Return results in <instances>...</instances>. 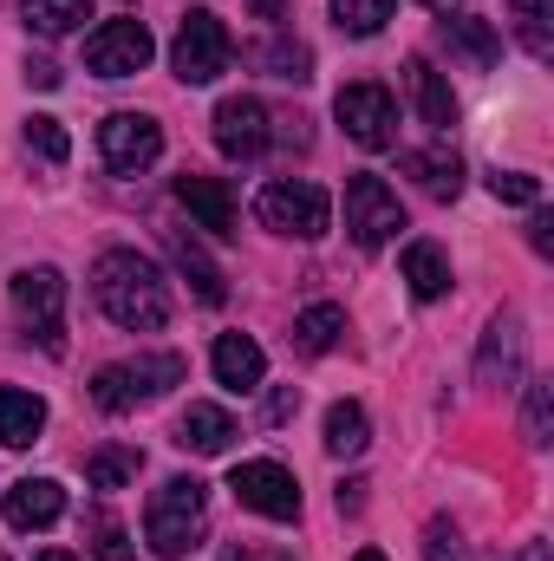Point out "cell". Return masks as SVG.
I'll use <instances>...</instances> for the list:
<instances>
[{
    "label": "cell",
    "mask_w": 554,
    "mask_h": 561,
    "mask_svg": "<svg viewBox=\"0 0 554 561\" xmlns=\"http://www.w3.org/2000/svg\"><path fill=\"white\" fill-rule=\"evenodd\" d=\"M92 294L105 307L112 327L125 333H157L170 320V287H163V268L138 255V249H105L99 268H92Z\"/></svg>",
    "instance_id": "1"
},
{
    "label": "cell",
    "mask_w": 554,
    "mask_h": 561,
    "mask_svg": "<svg viewBox=\"0 0 554 561\" xmlns=\"http://www.w3.org/2000/svg\"><path fill=\"white\" fill-rule=\"evenodd\" d=\"M203 536H209V490H203L196 477L157 483V496H150V510H143V542L163 561H183V556L203 549Z\"/></svg>",
    "instance_id": "2"
},
{
    "label": "cell",
    "mask_w": 554,
    "mask_h": 561,
    "mask_svg": "<svg viewBox=\"0 0 554 561\" xmlns=\"http://www.w3.org/2000/svg\"><path fill=\"white\" fill-rule=\"evenodd\" d=\"M229 59H235V39H229L222 13L189 7L183 26H176V39H170V66H176V79H183V85H216V79L229 72Z\"/></svg>",
    "instance_id": "3"
},
{
    "label": "cell",
    "mask_w": 554,
    "mask_h": 561,
    "mask_svg": "<svg viewBox=\"0 0 554 561\" xmlns=\"http://www.w3.org/2000/svg\"><path fill=\"white\" fill-rule=\"evenodd\" d=\"M255 216H262V229H275V236L320 242V236L333 229V196H326L320 183H307V176H280V183H268V190L255 196Z\"/></svg>",
    "instance_id": "4"
},
{
    "label": "cell",
    "mask_w": 554,
    "mask_h": 561,
    "mask_svg": "<svg viewBox=\"0 0 554 561\" xmlns=\"http://www.w3.org/2000/svg\"><path fill=\"white\" fill-rule=\"evenodd\" d=\"M333 118L346 125V138L359 150H392L399 144V99L379 85V79H359L333 99Z\"/></svg>",
    "instance_id": "5"
},
{
    "label": "cell",
    "mask_w": 554,
    "mask_h": 561,
    "mask_svg": "<svg viewBox=\"0 0 554 561\" xmlns=\"http://www.w3.org/2000/svg\"><path fill=\"white\" fill-rule=\"evenodd\" d=\"M229 490H235L242 510H255V516H268V523H293V516H300V483H293V470L275 463V457L235 463V470H229Z\"/></svg>",
    "instance_id": "6"
},
{
    "label": "cell",
    "mask_w": 554,
    "mask_h": 561,
    "mask_svg": "<svg viewBox=\"0 0 554 561\" xmlns=\"http://www.w3.org/2000/svg\"><path fill=\"white\" fill-rule=\"evenodd\" d=\"M346 229L359 249H385L399 229H405V203L385 176H353L346 183Z\"/></svg>",
    "instance_id": "7"
},
{
    "label": "cell",
    "mask_w": 554,
    "mask_h": 561,
    "mask_svg": "<svg viewBox=\"0 0 554 561\" xmlns=\"http://www.w3.org/2000/svg\"><path fill=\"white\" fill-rule=\"evenodd\" d=\"M157 59V39H150V26L143 20H105V26H92L85 33V66L99 72V79H131Z\"/></svg>",
    "instance_id": "8"
},
{
    "label": "cell",
    "mask_w": 554,
    "mask_h": 561,
    "mask_svg": "<svg viewBox=\"0 0 554 561\" xmlns=\"http://www.w3.org/2000/svg\"><path fill=\"white\" fill-rule=\"evenodd\" d=\"M99 157H105V170L138 176V170H150V163L163 157V125L143 118V112H112V118L99 125Z\"/></svg>",
    "instance_id": "9"
},
{
    "label": "cell",
    "mask_w": 554,
    "mask_h": 561,
    "mask_svg": "<svg viewBox=\"0 0 554 561\" xmlns=\"http://www.w3.org/2000/svg\"><path fill=\"white\" fill-rule=\"evenodd\" d=\"M13 307L26 313V327L39 333V346L46 353H59L66 340V280H59V268H20L13 275Z\"/></svg>",
    "instance_id": "10"
},
{
    "label": "cell",
    "mask_w": 554,
    "mask_h": 561,
    "mask_svg": "<svg viewBox=\"0 0 554 561\" xmlns=\"http://www.w3.org/2000/svg\"><path fill=\"white\" fill-rule=\"evenodd\" d=\"M209 125H216V150H222V157H235V163H255V157L268 150V138H275V131H268V105H262V99H249V92L222 99Z\"/></svg>",
    "instance_id": "11"
},
{
    "label": "cell",
    "mask_w": 554,
    "mask_h": 561,
    "mask_svg": "<svg viewBox=\"0 0 554 561\" xmlns=\"http://www.w3.org/2000/svg\"><path fill=\"white\" fill-rule=\"evenodd\" d=\"M176 203L189 209V222L196 229H209V236H235V190L222 183V176H176Z\"/></svg>",
    "instance_id": "12"
},
{
    "label": "cell",
    "mask_w": 554,
    "mask_h": 561,
    "mask_svg": "<svg viewBox=\"0 0 554 561\" xmlns=\"http://www.w3.org/2000/svg\"><path fill=\"white\" fill-rule=\"evenodd\" d=\"M209 373H216L222 392H255V386L268 379V353H262L249 333H222V340L209 346Z\"/></svg>",
    "instance_id": "13"
},
{
    "label": "cell",
    "mask_w": 554,
    "mask_h": 561,
    "mask_svg": "<svg viewBox=\"0 0 554 561\" xmlns=\"http://www.w3.org/2000/svg\"><path fill=\"white\" fill-rule=\"evenodd\" d=\"M0 510H7V529H53L66 516V490L53 477H20Z\"/></svg>",
    "instance_id": "14"
},
{
    "label": "cell",
    "mask_w": 554,
    "mask_h": 561,
    "mask_svg": "<svg viewBox=\"0 0 554 561\" xmlns=\"http://www.w3.org/2000/svg\"><path fill=\"white\" fill-rule=\"evenodd\" d=\"M39 431H46V399L26 386H0V444L26 450V444H39Z\"/></svg>",
    "instance_id": "15"
},
{
    "label": "cell",
    "mask_w": 554,
    "mask_h": 561,
    "mask_svg": "<svg viewBox=\"0 0 554 561\" xmlns=\"http://www.w3.org/2000/svg\"><path fill=\"white\" fill-rule=\"evenodd\" d=\"M235 437H242V431H235V419H229L222 405H189V412L176 419V444L196 450V457H222Z\"/></svg>",
    "instance_id": "16"
},
{
    "label": "cell",
    "mask_w": 554,
    "mask_h": 561,
    "mask_svg": "<svg viewBox=\"0 0 554 561\" xmlns=\"http://www.w3.org/2000/svg\"><path fill=\"white\" fill-rule=\"evenodd\" d=\"M516 366H522V327H516V313H496L489 320V333H483V359H476V379L483 386H509L516 379Z\"/></svg>",
    "instance_id": "17"
},
{
    "label": "cell",
    "mask_w": 554,
    "mask_h": 561,
    "mask_svg": "<svg viewBox=\"0 0 554 561\" xmlns=\"http://www.w3.org/2000/svg\"><path fill=\"white\" fill-rule=\"evenodd\" d=\"M170 262H176V275L196 287V300H203V307H222V300H229V280H222V268H216V262L203 255V242H189L183 229L170 236Z\"/></svg>",
    "instance_id": "18"
},
{
    "label": "cell",
    "mask_w": 554,
    "mask_h": 561,
    "mask_svg": "<svg viewBox=\"0 0 554 561\" xmlns=\"http://www.w3.org/2000/svg\"><path fill=\"white\" fill-rule=\"evenodd\" d=\"M405 72H412V99H417V118H424L430 131H450V125H457V92L443 85V72H437L430 59H412Z\"/></svg>",
    "instance_id": "19"
},
{
    "label": "cell",
    "mask_w": 554,
    "mask_h": 561,
    "mask_svg": "<svg viewBox=\"0 0 554 561\" xmlns=\"http://www.w3.org/2000/svg\"><path fill=\"white\" fill-rule=\"evenodd\" d=\"M405 176H417L430 196H457L463 190V157L457 150H443V144H430V150H405Z\"/></svg>",
    "instance_id": "20"
},
{
    "label": "cell",
    "mask_w": 554,
    "mask_h": 561,
    "mask_svg": "<svg viewBox=\"0 0 554 561\" xmlns=\"http://www.w3.org/2000/svg\"><path fill=\"white\" fill-rule=\"evenodd\" d=\"M399 268H405V280H412L417 300H443V294H450V255H443L437 242H412Z\"/></svg>",
    "instance_id": "21"
},
{
    "label": "cell",
    "mask_w": 554,
    "mask_h": 561,
    "mask_svg": "<svg viewBox=\"0 0 554 561\" xmlns=\"http://www.w3.org/2000/svg\"><path fill=\"white\" fill-rule=\"evenodd\" d=\"M443 39H450L470 66H496V59H503V39H496L483 20H470V13H443Z\"/></svg>",
    "instance_id": "22"
},
{
    "label": "cell",
    "mask_w": 554,
    "mask_h": 561,
    "mask_svg": "<svg viewBox=\"0 0 554 561\" xmlns=\"http://www.w3.org/2000/svg\"><path fill=\"white\" fill-rule=\"evenodd\" d=\"M366 444H372V424H366V405H353V399L326 405V450H333V457H359Z\"/></svg>",
    "instance_id": "23"
},
{
    "label": "cell",
    "mask_w": 554,
    "mask_h": 561,
    "mask_svg": "<svg viewBox=\"0 0 554 561\" xmlns=\"http://www.w3.org/2000/svg\"><path fill=\"white\" fill-rule=\"evenodd\" d=\"M339 333H346V307H333V300H320V307H307L293 320V346L300 353H333Z\"/></svg>",
    "instance_id": "24"
},
{
    "label": "cell",
    "mask_w": 554,
    "mask_h": 561,
    "mask_svg": "<svg viewBox=\"0 0 554 561\" xmlns=\"http://www.w3.org/2000/svg\"><path fill=\"white\" fill-rule=\"evenodd\" d=\"M92 20V0H26V26L59 39V33H79Z\"/></svg>",
    "instance_id": "25"
},
{
    "label": "cell",
    "mask_w": 554,
    "mask_h": 561,
    "mask_svg": "<svg viewBox=\"0 0 554 561\" xmlns=\"http://www.w3.org/2000/svg\"><path fill=\"white\" fill-rule=\"evenodd\" d=\"M92 405H99V412H112V419H118V412H138V405H143L138 373H131V366H105V373L92 379Z\"/></svg>",
    "instance_id": "26"
},
{
    "label": "cell",
    "mask_w": 554,
    "mask_h": 561,
    "mask_svg": "<svg viewBox=\"0 0 554 561\" xmlns=\"http://www.w3.org/2000/svg\"><path fill=\"white\" fill-rule=\"evenodd\" d=\"M138 450H125V444H105V450H92L85 457V477H92V490H125L131 477H138Z\"/></svg>",
    "instance_id": "27"
},
{
    "label": "cell",
    "mask_w": 554,
    "mask_h": 561,
    "mask_svg": "<svg viewBox=\"0 0 554 561\" xmlns=\"http://www.w3.org/2000/svg\"><path fill=\"white\" fill-rule=\"evenodd\" d=\"M399 13V0H333V20H339V33H353V39H372L385 20Z\"/></svg>",
    "instance_id": "28"
},
{
    "label": "cell",
    "mask_w": 554,
    "mask_h": 561,
    "mask_svg": "<svg viewBox=\"0 0 554 561\" xmlns=\"http://www.w3.org/2000/svg\"><path fill=\"white\" fill-rule=\"evenodd\" d=\"M131 373H138V386H143V399H163L170 386H183V353H150V359H131Z\"/></svg>",
    "instance_id": "29"
},
{
    "label": "cell",
    "mask_w": 554,
    "mask_h": 561,
    "mask_svg": "<svg viewBox=\"0 0 554 561\" xmlns=\"http://www.w3.org/2000/svg\"><path fill=\"white\" fill-rule=\"evenodd\" d=\"M262 59L275 66V79H287V85H307V79H313V53H307L300 39H275Z\"/></svg>",
    "instance_id": "30"
},
{
    "label": "cell",
    "mask_w": 554,
    "mask_h": 561,
    "mask_svg": "<svg viewBox=\"0 0 554 561\" xmlns=\"http://www.w3.org/2000/svg\"><path fill=\"white\" fill-rule=\"evenodd\" d=\"M26 144H33L46 163H66V157H72V138H66V125H59V118H46V112H33V118H26Z\"/></svg>",
    "instance_id": "31"
},
{
    "label": "cell",
    "mask_w": 554,
    "mask_h": 561,
    "mask_svg": "<svg viewBox=\"0 0 554 561\" xmlns=\"http://www.w3.org/2000/svg\"><path fill=\"white\" fill-rule=\"evenodd\" d=\"M92 556H99V561H138V556H131L125 523H118V516H105V510L92 516Z\"/></svg>",
    "instance_id": "32"
},
{
    "label": "cell",
    "mask_w": 554,
    "mask_h": 561,
    "mask_svg": "<svg viewBox=\"0 0 554 561\" xmlns=\"http://www.w3.org/2000/svg\"><path fill=\"white\" fill-rule=\"evenodd\" d=\"M489 190H496V203H542V176H522V170H496L489 176Z\"/></svg>",
    "instance_id": "33"
},
{
    "label": "cell",
    "mask_w": 554,
    "mask_h": 561,
    "mask_svg": "<svg viewBox=\"0 0 554 561\" xmlns=\"http://www.w3.org/2000/svg\"><path fill=\"white\" fill-rule=\"evenodd\" d=\"M549 412H554V386L529 379V444H549Z\"/></svg>",
    "instance_id": "34"
},
{
    "label": "cell",
    "mask_w": 554,
    "mask_h": 561,
    "mask_svg": "<svg viewBox=\"0 0 554 561\" xmlns=\"http://www.w3.org/2000/svg\"><path fill=\"white\" fill-rule=\"evenodd\" d=\"M424 556H430V561H463L457 529H450V523H430V529H424Z\"/></svg>",
    "instance_id": "35"
},
{
    "label": "cell",
    "mask_w": 554,
    "mask_h": 561,
    "mask_svg": "<svg viewBox=\"0 0 554 561\" xmlns=\"http://www.w3.org/2000/svg\"><path fill=\"white\" fill-rule=\"evenodd\" d=\"M26 85L53 92V85H59V66H53V59H26Z\"/></svg>",
    "instance_id": "36"
},
{
    "label": "cell",
    "mask_w": 554,
    "mask_h": 561,
    "mask_svg": "<svg viewBox=\"0 0 554 561\" xmlns=\"http://www.w3.org/2000/svg\"><path fill=\"white\" fill-rule=\"evenodd\" d=\"M293 412H300V392H275L268 399V424H287Z\"/></svg>",
    "instance_id": "37"
},
{
    "label": "cell",
    "mask_w": 554,
    "mask_h": 561,
    "mask_svg": "<svg viewBox=\"0 0 554 561\" xmlns=\"http://www.w3.org/2000/svg\"><path fill=\"white\" fill-rule=\"evenodd\" d=\"M549 229H554L549 216H535V222H529V242H535V249H542V255H549V249H554V236H549Z\"/></svg>",
    "instance_id": "38"
},
{
    "label": "cell",
    "mask_w": 554,
    "mask_h": 561,
    "mask_svg": "<svg viewBox=\"0 0 554 561\" xmlns=\"http://www.w3.org/2000/svg\"><path fill=\"white\" fill-rule=\"evenodd\" d=\"M255 20H287V0H249Z\"/></svg>",
    "instance_id": "39"
},
{
    "label": "cell",
    "mask_w": 554,
    "mask_h": 561,
    "mask_svg": "<svg viewBox=\"0 0 554 561\" xmlns=\"http://www.w3.org/2000/svg\"><path fill=\"white\" fill-rule=\"evenodd\" d=\"M509 7H516V13H522L529 26H542V13H549V0H509Z\"/></svg>",
    "instance_id": "40"
},
{
    "label": "cell",
    "mask_w": 554,
    "mask_h": 561,
    "mask_svg": "<svg viewBox=\"0 0 554 561\" xmlns=\"http://www.w3.org/2000/svg\"><path fill=\"white\" fill-rule=\"evenodd\" d=\"M509 561H549V542H522Z\"/></svg>",
    "instance_id": "41"
},
{
    "label": "cell",
    "mask_w": 554,
    "mask_h": 561,
    "mask_svg": "<svg viewBox=\"0 0 554 561\" xmlns=\"http://www.w3.org/2000/svg\"><path fill=\"white\" fill-rule=\"evenodd\" d=\"M424 7H430V13H450V7H457V0H424Z\"/></svg>",
    "instance_id": "42"
},
{
    "label": "cell",
    "mask_w": 554,
    "mask_h": 561,
    "mask_svg": "<svg viewBox=\"0 0 554 561\" xmlns=\"http://www.w3.org/2000/svg\"><path fill=\"white\" fill-rule=\"evenodd\" d=\"M39 561H79V556H66V549H46V556H39Z\"/></svg>",
    "instance_id": "43"
},
{
    "label": "cell",
    "mask_w": 554,
    "mask_h": 561,
    "mask_svg": "<svg viewBox=\"0 0 554 561\" xmlns=\"http://www.w3.org/2000/svg\"><path fill=\"white\" fill-rule=\"evenodd\" d=\"M359 561H385V556H379V549H359Z\"/></svg>",
    "instance_id": "44"
},
{
    "label": "cell",
    "mask_w": 554,
    "mask_h": 561,
    "mask_svg": "<svg viewBox=\"0 0 554 561\" xmlns=\"http://www.w3.org/2000/svg\"><path fill=\"white\" fill-rule=\"evenodd\" d=\"M0 561H7V556H0Z\"/></svg>",
    "instance_id": "45"
}]
</instances>
